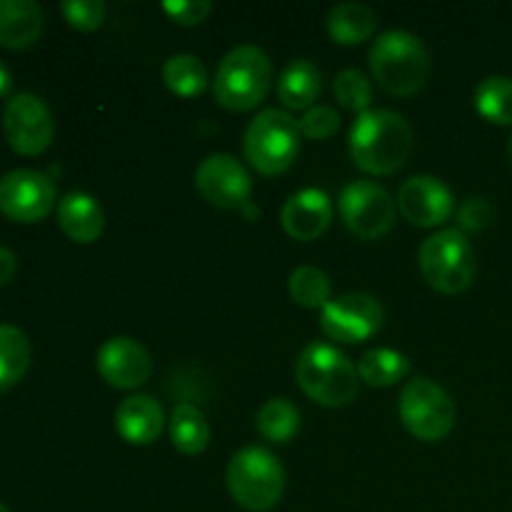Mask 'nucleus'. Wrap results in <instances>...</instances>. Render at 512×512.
<instances>
[{
  "mask_svg": "<svg viewBox=\"0 0 512 512\" xmlns=\"http://www.w3.org/2000/svg\"><path fill=\"white\" fill-rule=\"evenodd\" d=\"M195 188L203 195V200H208L215 208L235 210L248 205L253 180L243 163H238L233 155L215 153L208 155L195 170Z\"/></svg>",
  "mask_w": 512,
  "mask_h": 512,
  "instance_id": "nucleus-13",
  "label": "nucleus"
},
{
  "mask_svg": "<svg viewBox=\"0 0 512 512\" xmlns=\"http://www.w3.org/2000/svg\"><path fill=\"white\" fill-rule=\"evenodd\" d=\"M508 155H510V163H512V135H510V143H508Z\"/></svg>",
  "mask_w": 512,
  "mask_h": 512,
  "instance_id": "nucleus-36",
  "label": "nucleus"
},
{
  "mask_svg": "<svg viewBox=\"0 0 512 512\" xmlns=\"http://www.w3.org/2000/svg\"><path fill=\"white\" fill-rule=\"evenodd\" d=\"M163 80L170 93L180 95V98H195L208 88V70H205L203 60H198L195 55L178 53L165 60Z\"/></svg>",
  "mask_w": 512,
  "mask_h": 512,
  "instance_id": "nucleus-24",
  "label": "nucleus"
},
{
  "mask_svg": "<svg viewBox=\"0 0 512 512\" xmlns=\"http://www.w3.org/2000/svg\"><path fill=\"white\" fill-rule=\"evenodd\" d=\"M493 220V208L485 198H468L458 208V225L460 233H480Z\"/></svg>",
  "mask_w": 512,
  "mask_h": 512,
  "instance_id": "nucleus-32",
  "label": "nucleus"
},
{
  "mask_svg": "<svg viewBox=\"0 0 512 512\" xmlns=\"http://www.w3.org/2000/svg\"><path fill=\"white\" fill-rule=\"evenodd\" d=\"M373 78L385 93L410 98L425 85L430 55L423 40L408 30H388L373 43L368 55Z\"/></svg>",
  "mask_w": 512,
  "mask_h": 512,
  "instance_id": "nucleus-2",
  "label": "nucleus"
},
{
  "mask_svg": "<svg viewBox=\"0 0 512 512\" xmlns=\"http://www.w3.org/2000/svg\"><path fill=\"white\" fill-rule=\"evenodd\" d=\"M418 263L430 288L445 295H458L468 290L478 270L473 245L458 228L438 230L425 238L420 245Z\"/></svg>",
  "mask_w": 512,
  "mask_h": 512,
  "instance_id": "nucleus-6",
  "label": "nucleus"
},
{
  "mask_svg": "<svg viewBox=\"0 0 512 512\" xmlns=\"http://www.w3.org/2000/svg\"><path fill=\"white\" fill-rule=\"evenodd\" d=\"M163 10L170 15V20H175L178 25H200L210 13H213V5L208 0H165Z\"/></svg>",
  "mask_w": 512,
  "mask_h": 512,
  "instance_id": "nucleus-33",
  "label": "nucleus"
},
{
  "mask_svg": "<svg viewBox=\"0 0 512 512\" xmlns=\"http://www.w3.org/2000/svg\"><path fill=\"white\" fill-rule=\"evenodd\" d=\"M475 108L488 123L512 125V80L490 75L475 88Z\"/></svg>",
  "mask_w": 512,
  "mask_h": 512,
  "instance_id": "nucleus-27",
  "label": "nucleus"
},
{
  "mask_svg": "<svg viewBox=\"0 0 512 512\" xmlns=\"http://www.w3.org/2000/svg\"><path fill=\"white\" fill-rule=\"evenodd\" d=\"M398 208L410 225L438 228L455 213V198L443 180L433 175H413L400 188Z\"/></svg>",
  "mask_w": 512,
  "mask_h": 512,
  "instance_id": "nucleus-14",
  "label": "nucleus"
},
{
  "mask_svg": "<svg viewBox=\"0 0 512 512\" xmlns=\"http://www.w3.org/2000/svg\"><path fill=\"white\" fill-rule=\"evenodd\" d=\"M375 18L373 8L363 3H340L328 13V33L338 45H360L373 38Z\"/></svg>",
  "mask_w": 512,
  "mask_h": 512,
  "instance_id": "nucleus-21",
  "label": "nucleus"
},
{
  "mask_svg": "<svg viewBox=\"0 0 512 512\" xmlns=\"http://www.w3.org/2000/svg\"><path fill=\"white\" fill-rule=\"evenodd\" d=\"M58 225L73 243L88 245L103 235L105 213L88 193H68L58 203Z\"/></svg>",
  "mask_w": 512,
  "mask_h": 512,
  "instance_id": "nucleus-19",
  "label": "nucleus"
},
{
  "mask_svg": "<svg viewBox=\"0 0 512 512\" xmlns=\"http://www.w3.org/2000/svg\"><path fill=\"white\" fill-rule=\"evenodd\" d=\"M0 512H10V510H8V508H5V505H3V503H0Z\"/></svg>",
  "mask_w": 512,
  "mask_h": 512,
  "instance_id": "nucleus-37",
  "label": "nucleus"
},
{
  "mask_svg": "<svg viewBox=\"0 0 512 512\" xmlns=\"http://www.w3.org/2000/svg\"><path fill=\"white\" fill-rule=\"evenodd\" d=\"M323 93V78L320 70L310 60L298 58L278 78V98L290 110H310L315 108V100Z\"/></svg>",
  "mask_w": 512,
  "mask_h": 512,
  "instance_id": "nucleus-20",
  "label": "nucleus"
},
{
  "mask_svg": "<svg viewBox=\"0 0 512 512\" xmlns=\"http://www.w3.org/2000/svg\"><path fill=\"white\" fill-rule=\"evenodd\" d=\"M413 153V130L395 110H368L350 128V155L363 173L393 175Z\"/></svg>",
  "mask_w": 512,
  "mask_h": 512,
  "instance_id": "nucleus-1",
  "label": "nucleus"
},
{
  "mask_svg": "<svg viewBox=\"0 0 512 512\" xmlns=\"http://www.w3.org/2000/svg\"><path fill=\"white\" fill-rule=\"evenodd\" d=\"M15 270H18V258H15L13 250L0 245V285H8L13 280Z\"/></svg>",
  "mask_w": 512,
  "mask_h": 512,
  "instance_id": "nucleus-34",
  "label": "nucleus"
},
{
  "mask_svg": "<svg viewBox=\"0 0 512 512\" xmlns=\"http://www.w3.org/2000/svg\"><path fill=\"white\" fill-rule=\"evenodd\" d=\"M43 8L33 0H0V45L25 50L43 35Z\"/></svg>",
  "mask_w": 512,
  "mask_h": 512,
  "instance_id": "nucleus-18",
  "label": "nucleus"
},
{
  "mask_svg": "<svg viewBox=\"0 0 512 512\" xmlns=\"http://www.w3.org/2000/svg\"><path fill=\"white\" fill-rule=\"evenodd\" d=\"M330 220H333V203L318 188H305L300 193L290 195L283 215H280L285 233L290 238L300 240V243L318 240L328 230Z\"/></svg>",
  "mask_w": 512,
  "mask_h": 512,
  "instance_id": "nucleus-16",
  "label": "nucleus"
},
{
  "mask_svg": "<svg viewBox=\"0 0 512 512\" xmlns=\"http://www.w3.org/2000/svg\"><path fill=\"white\" fill-rule=\"evenodd\" d=\"M170 440L183 455H200L210 443V425L195 405H178L170 415Z\"/></svg>",
  "mask_w": 512,
  "mask_h": 512,
  "instance_id": "nucleus-22",
  "label": "nucleus"
},
{
  "mask_svg": "<svg viewBox=\"0 0 512 512\" xmlns=\"http://www.w3.org/2000/svg\"><path fill=\"white\" fill-rule=\"evenodd\" d=\"M398 413L408 433L423 443L445 440L458 420L450 395L428 378H415L405 385L398 400Z\"/></svg>",
  "mask_w": 512,
  "mask_h": 512,
  "instance_id": "nucleus-8",
  "label": "nucleus"
},
{
  "mask_svg": "<svg viewBox=\"0 0 512 512\" xmlns=\"http://www.w3.org/2000/svg\"><path fill=\"white\" fill-rule=\"evenodd\" d=\"M10 85H13V80H10V70L5 68L3 60H0V98H3V95H8Z\"/></svg>",
  "mask_w": 512,
  "mask_h": 512,
  "instance_id": "nucleus-35",
  "label": "nucleus"
},
{
  "mask_svg": "<svg viewBox=\"0 0 512 512\" xmlns=\"http://www.w3.org/2000/svg\"><path fill=\"white\" fill-rule=\"evenodd\" d=\"M338 210L353 235L363 240H378L395 225V200L383 185L370 180H355L340 193Z\"/></svg>",
  "mask_w": 512,
  "mask_h": 512,
  "instance_id": "nucleus-9",
  "label": "nucleus"
},
{
  "mask_svg": "<svg viewBox=\"0 0 512 512\" xmlns=\"http://www.w3.org/2000/svg\"><path fill=\"white\" fill-rule=\"evenodd\" d=\"M273 85V65L270 58L255 45H238L220 63L213 80L215 100L225 110L245 113L268 98Z\"/></svg>",
  "mask_w": 512,
  "mask_h": 512,
  "instance_id": "nucleus-4",
  "label": "nucleus"
},
{
  "mask_svg": "<svg viewBox=\"0 0 512 512\" xmlns=\"http://www.w3.org/2000/svg\"><path fill=\"white\" fill-rule=\"evenodd\" d=\"M410 373V363L403 353L390 348H373L360 358L358 375L373 388H390Z\"/></svg>",
  "mask_w": 512,
  "mask_h": 512,
  "instance_id": "nucleus-25",
  "label": "nucleus"
},
{
  "mask_svg": "<svg viewBox=\"0 0 512 512\" xmlns=\"http://www.w3.org/2000/svg\"><path fill=\"white\" fill-rule=\"evenodd\" d=\"M290 298L308 310H323L330 303V278L315 265H300L290 273L288 280Z\"/></svg>",
  "mask_w": 512,
  "mask_h": 512,
  "instance_id": "nucleus-28",
  "label": "nucleus"
},
{
  "mask_svg": "<svg viewBox=\"0 0 512 512\" xmlns=\"http://www.w3.org/2000/svg\"><path fill=\"white\" fill-rule=\"evenodd\" d=\"M358 368L335 345L310 343L295 363V380L313 403L343 408L353 403L360 385Z\"/></svg>",
  "mask_w": 512,
  "mask_h": 512,
  "instance_id": "nucleus-3",
  "label": "nucleus"
},
{
  "mask_svg": "<svg viewBox=\"0 0 512 512\" xmlns=\"http://www.w3.org/2000/svg\"><path fill=\"white\" fill-rule=\"evenodd\" d=\"M300 138L303 135L293 115L268 108L255 115L245 130V158L258 173L280 175L298 158Z\"/></svg>",
  "mask_w": 512,
  "mask_h": 512,
  "instance_id": "nucleus-7",
  "label": "nucleus"
},
{
  "mask_svg": "<svg viewBox=\"0 0 512 512\" xmlns=\"http://www.w3.org/2000/svg\"><path fill=\"white\" fill-rule=\"evenodd\" d=\"M98 373L110 388L118 390H135L145 385L153 375V360L150 353L133 338H110L100 345L98 358Z\"/></svg>",
  "mask_w": 512,
  "mask_h": 512,
  "instance_id": "nucleus-15",
  "label": "nucleus"
},
{
  "mask_svg": "<svg viewBox=\"0 0 512 512\" xmlns=\"http://www.w3.org/2000/svg\"><path fill=\"white\" fill-rule=\"evenodd\" d=\"M30 368V343L15 325H0V390H8L25 378Z\"/></svg>",
  "mask_w": 512,
  "mask_h": 512,
  "instance_id": "nucleus-23",
  "label": "nucleus"
},
{
  "mask_svg": "<svg viewBox=\"0 0 512 512\" xmlns=\"http://www.w3.org/2000/svg\"><path fill=\"white\" fill-rule=\"evenodd\" d=\"M255 428L270 443H288L300 430V413L290 400L273 398L258 410Z\"/></svg>",
  "mask_w": 512,
  "mask_h": 512,
  "instance_id": "nucleus-26",
  "label": "nucleus"
},
{
  "mask_svg": "<svg viewBox=\"0 0 512 512\" xmlns=\"http://www.w3.org/2000/svg\"><path fill=\"white\" fill-rule=\"evenodd\" d=\"M60 13L75 30L90 33V30H98L103 25L105 3H100V0H65V3H60Z\"/></svg>",
  "mask_w": 512,
  "mask_h": 512,
  "instance_id": "nucleus-31",
  "label": "nucleus"
},
{
  "mask_svg": "<svg viewBox=\"0 0 512 512\" xmlns=\"http://www.w3.org/2000/svg\"><path fill=\"white\" fill-rule=\"evenodd\" d=\"M298 128L305 138L328 140L340 130V115L330 105H315V108L305 110L303 118L298 120Z\"/></svg>",
  "mask_w": 512,
  "mask_h": 512,
  "instance_id": "nucleus-30",
  "label": "nucleus"
},
{
  "mask_svg": "<svg viewBox=\"0 0 512 512\" xmlns=\"http://www.w3.org/2000/svg\"><path fill=\"white\" fill-rule=\"evenodd\" d=\"M320 328L338 343H365L383 328V308L368 293H345L320 310Z\"/></svg>",
  "mask_w": 512,
  "mask_h": 512,
  "instance_id": "nucleus-11",
  "label": "nucleus"
},
{
  "mask_svg": "<svg viewBox=\"0 0 512 512\" xmlns=\"http://www.w3.org/2000/svg\"><path fill=\"white\" fill-rule=\"evenodd\" d=\"M163 425V408L150 395H130L115 410V430L130 445L155 443L163 433Z\"/></svg>",
  "mask_w": 512,
  "mask_h": 512,
  "instance_id": "nucleus-17",
  "label": "nucleus"
},
{
  "mask_svg": "<svg viewBox=\"0 0 512 512\" xmlns=\"http://www.w3.org/2000/svg\"><path fill=\"white\" fill-rule=\"evenodd\" d=\"M3 135L18 155H40L50 148L55 135L53 113L33 93H18L5 103Z\"/></svg>",
  "mask_w": 512,
  "mask_h": 512,
  "instance_id": "nucleus-10",
  "label": "nucleus"
},
{
  "mask_svg": "<svg viewBox=\"0 0 512 512\" xmlns=\"http://www.w3.org/2000/svg\"><path fill=\"white\" fill-rule=\"evenodd\" d=\"M228 488L235 503L250 512H268L280 503L285 470L270 450L250 445L233 455L228 465Z\"/></svg>",
  "mask_w": 512,
  "mask_h": 512,
  "instance_id": "nucleus-5",
  "label": "nucleus"
},
{
  "mask_svg": "<svg viewBox=\"0 0 512 512\" xmlns=\"http://www.w3.org/2000/svg\"><path fill=\"white\" fill-rule=\"evenodd\" d=\"M333 90L335 98H338V103L343 105L345 110H353V113L358 115L368 113V105L370 100H373V85H370V80L365 78L360 70L350 68L338 73Z\"/></svg>",
  "mask_w": 512,
  "mask_h": 512,
  "instance_id": "nucleus-29",
  "label": "nucleus"
},
{
  "mask_svg": "<svg viewBox=\"0 0 512 512\" xmlns=\"http://www.w3.org/2000/svg\"><path fill=\"white\" fill-rule=\"evenodd\" d=\"M55 205V183L38 170H10L0 178V213L13 223H40Z\"/></svg>",
  "mask_w": 512,
  "mask_h": 512,
  "instance_id": "nucleus-12",
  "label": "nucleus"
}]
</instances>
